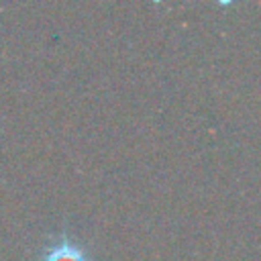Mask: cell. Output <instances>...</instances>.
Instances as JSON below:
<instances>
[{
  "mask_svg": "<svg viewBox=\"0 0 261 261\" xmlns=\"http://www.w3.org/2000/svg\"><path fill=\"white\" fill-rule=\"evenodd\" d=\"M43 261H90L84 249H80L75 243L67 241L65 237L51 247V251L43 257Z\"/></svg>",
  "mask_w": 261,
  "mask_h": 261,
  "instance_id": "6da1fadb",
  "label": "cell"
}]
</instances>
